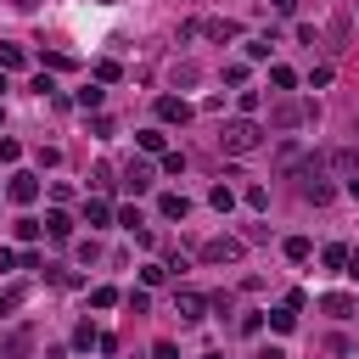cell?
Wrapping results in <instances>:
<instances>
[{
  "instance_id": "6da1fadb",
  "label": "cell",
  "mask_w": 359,
  "mask_h": 359,
  "mask_svg": "<svg viewBox=\"0 0 359 359\" xmlns=\"http://www.w3.org/2000/svg\"><path fill=\"white\" fill-rule=\"evenodd\" d=\"M219 146H224V157H247V151H258V146H264L258 118H230V123L219 129Z\"/></svg>"
},
{
  "instance_id": "7a4b0ae2",
  "label": "cell",
  "mask_w": 359,
  "mask_h": 359,
  "mask_svg": "<svg viewBox=\"0 0 359 359\" xmlns=\"http://www.w3.org/2000/svg\"><path fill=\"white\" fill-rule=\"evenodd\" d=\"M236 258H241V241L236 236H213L202 247V264H236Z\"/></svg>"
},
{
  "instance_id": "3957f363",
  "label": "cell",
  "mask_w": 359,
  "mask_h": 359,
  "mask_svg": "<svg viewBox=\"0 0 359 359\" xmlns=\"http://www.w3.org/2000/svg\"><path fill=\"white\" fill-rule=\"evenodd\" d=\"M6 196H11L17 208H28V202L39 196V180H34V174H11V185H6Z\"/></svg>"
},
{
  "instance_id": "277c9868",
  "label": "cell",
  "mask_w": 359,
  "mask_h": 359,
  "mask_svg": "<svg viewBox=\"0 0 359 359\" xmlns=\"http://www.w3.org/2000/svg\"><path fill=\"white\" fill-rule=\"evenodd\" d=\"M202 309H208V297H196V292H174V314L191 325V320H202Z\"/></svg>"
},
{
  "instance_id": "5b68a950",
  "label": "cell",
  "mask_w": 359,
  "mask_h": 359,
  "mask_svg": "<svg viewBox=\"0 0 359 359\" xmlns=\"http://www.w3.org/2000/svg\"><path fill=\"white\" fill-rule=\"evenodd\" d=\"M196 34H208V39H219V45H224V39H236L241 28H236L230 17H208V22H196Z\"/></svg>"
},
{
  "instance_id": "8992f818",
  "label": "cell",
  "mask_w": 359,
  "mask_h": 359,
  "mask_svg": "<svg viewBox=\"0 0 359 359\" xmlns=\"http://www.w3.org/2000/svg\"><path fill=\"white\" fill-rule=\"evenodd\" d=\"M157 118H163V123H191V107H185L180 95H163V101H157Z\"/></svg>"
},
{
  "instance_id": "52a82bcc",
  "label": "cell",
  "mask_w": 359,
  "mask_h": 359,
  "mask_svg": "<svg viewBox=\"0 0 359 359\" xmlns=\"http://www.w3.org/2000/svg\"><path fill=\"white\" fill-rule=\"evenodd\" d=\"M157 213H163V219H185V213H191V202H185L180 191H163V196H157Z\"/></svg>"
},
{
  "instance_id": "ba28073f",
  "label": "cell",
  "mask_w": 359,
  "mask_h": 359,
  "mask_svg": "<svg viewBox=\"0 0 359 359\" xmlns=\"http://www.w3.org/2000/svg\"><path fill=\"white\" fill-rule=\"evenodd\" d=\"M123 185H129L135 196H140V191H151V168H146V163H129V168H123Z\"/></svg>"
},
{
  "instance_id": "9c48e42d",
  "label": "cell",
  "mask_w": 359,
  "mask_h": 359,
  "mask_svg": "<svg viewBox=\"0 0 359 359\" xmlns=\"http://www.w3.org/2000/svg\"><path fill=\"white\" fill-rule=\"evenodd\" d=\"M320 309H325V314H337V320H348V314H353V297H348V292H325V297H320Z\"/></svg>"
},
{
  "instance_id": "30bf717a",
  "label": "cell",
  "mask_w": 359,
  "mask_h": 359,
  "mask_svg": "<svg viewBox=\"0 0 359 359\" xmlns=\"http://www.w3.org/2000/svg\"><path fill=\"white\" fill-rule=\"evenodd\" d=\"M45 230H50V241H67L73 236V219L67 213H45Z\"/></svg>"
},
{
  "instance_id": "8fae6325",
  "label": "cell",
  "mask_w": 359,
  "mask_h": 359,
  "mask_svg": "<svg viewBox=\"0 0 359 359\" xmlns=\"http://www.w3.org/2000/svg\"><path fill=\"white\" fill-rule=\"evenodd\" d=\"M309 252H314L309 236H286V258H292V264H309Z\"/></svg>"
},
{
  "instance_id": "7c38bea8",
  "label": "cell",
  "mask_w": 359,
  "mask_h": 359,
  "mask_svg": "<svg viewBox=\"0 0 359 359\" xmlns=\"http://www.w3.org/2000/svg\"><path fill=\"white\" fill-rule=\"evenodd\" d=\"M303 196H309L314 208H325V202H331V185H325V180H303Z\"/></svg>"
},
{
  "instance_id": "4fadbf2b",
  "label": "cell",
  "mask_w": 359,
  "mask_h": 359,
  "mask_svg": "<svg viewBox=\"0 0 359 359\" xmlns=\"http://www.w3.org/2000/svg\"><path fill=\"white\" fill-rule=\"evenodd\" d=\"M107 219H112V208H107L101 196H90V202H84V224H107Z\"/></svg>"
},
{
  "instance_id": "5bb4252c",
  "label": "cell",
  "mask_w": 359,
  "mask_h": 359,
  "mask_svg": "<svg viewBox=\"0 0 359 359\" xmlns=\"http://www.w3.org/2000/svg\"><path fill=\"white\" fill-rule=\"evenodd\" d=\"M73 348H84V353H90V348H101V331H95L90 320H84V325L73 331Z\"/></svg>"
},
{
  "instance_id": "9a60e30c",
  "label": "cell",
  "mask_w": 359,
  "mask_h": 359,
  "mask_svg": "<svg viewBox=\"0 0 359 359\" xmlns=\"http://www.w3.org/2000/svg\"><path fill=\"white\" fill-rule=\"evenodd\" d=\"M269 84H275V90H297V73H292V67H269Z\"/></svg>"
},
{
  "instance_id": "2e32d148",
  "label": "cell",
  "mask_w": 359,
  "mask_h": 359,
  "mask_svg": "<svg viewBox=\"0 0 359 359\" xmlns=\"http://www.w3.org/2000/svg\"><path fill=\"white\" fill-rule=\"evenodd\" d=\"M135 140H140V151H163V140H168V135H163V129H140Z\"/></svg>"
},
{
  "instance_id": "e0dca14e",
  "label": "cell",
  "mask_w": 359,
  "mask_h": 359,
  "mask_svg": "<svg viewBox=\"0 0 359 359\" xmlns=\"http://www.w3.org/2000/svg\"><path fill=\"white\" fill-rule=\"evenodd\" d=\"M22 353H28V331H11L6 337V359H22Z\"/></svg>"
},
{
  "instance_id": "ac0fdd59",
  "label": "cell",
  "mask_w": 359,
  "mask_h": 359,
  "mask_svg": "<svg viewBox=\"0 0 359 359\" xmlns=\"http://www.w3.org/2000/svg\"><path fill=\"white\" fill-rule=\"evenodd\" d=\"M28 56H22V45H0V67H22Z\"/></svg>"
},
{
  "instance_id": "d6986e66",
  "label": "cell",
  "mask_w": 359,
  "mask_h": 359,
  "mask_svg": "<svg viewBox=\"0 0 359 359\" xmlns=\"http://www.w3.org/2000/svg\"><path fill=\"white\" fill-rule=\"evenodd\" d=\"M95 79H101V84H118L123 67H118V62H95Z\"/></svg>"
},
{
  "instance_id": "ffe728a7",
  "label": "cell",
  "mask_w": 359,
  "mask_h": 359,
  "mask_svg": "<svg viewBox=\"0 0 359 359\" xmlns=\"http://www.w3.org/2000/svg\"><path fill=\"white\" fill-rule=\"evenodd\" d=\"M73 101H79V107H84V112H95V107H101V90H95V84H84V90H79V95H73Z\"/></svg>"
},
{
  "instance_id": "44dd1931",
  "label": "cell",
  "mask_w": 359,
  "mask_h": 359,
  "mask_svg": "<svg viewBox=\"0 0 359 359\" xmlns=\"http://www.w3.org/2000/svg\"><path fill=\"white\" fill-rule=\"evenodd\" d=\"M236 107H241V118H252V112H258V90H247V84H241V95H236Z\"/></svg>"
},
{
  "instance_id": "7402d4cb",
  "label": "cell",
  "mask_w": 359,
  "mask_h": 359,
  "mask_svg": "<svg viewBox=\"0 0 359 359\" xmlns=\"http://www.w3.org/2000/svg\"><path fill=\"white\" fill-rule=\"evenodd\" d=\"M208 202H213V208H219V213H230V208H236V196H230V191H224V185H213V191H208Z\"/></svg>"
},
{
  "instance_id": "603a6c76",
  "label": "cell",
  "mask_w": 359,
  "mask_h": 359,
  "mask_svg": "<svg viewBox=\"0 0 359 359\" xmlns=\"http://www.w3.org/2000/svg\"><path fill=\"white\" fill-rule=\"evenodd\" d=\"M320 258H325V269H342V264H348V247H337V241H331Z\"/></svg>"
},
{
  "instance_id": "cb8c5ba5",
  "label": "cell",
  "mask_w": 359,
  "mask_h": 359,
  "mask_svg": "<svg viewBox=\"0 0 359 359\" xmlns=\"http://www.w3.org/2000/svg\"><path fill=\"white\" fill-rule=\"evenodd\" d=\"M90 303H95V309H112V303H118V286H95Z\"/></svg>"
},
{
  "instance_id": "d4e9b609",
  "label": "cell",
  "mask_w": 359,
  "mask_h": 359,
  "mask_svg": "<svg viewBox=\"0 0 359 359\" xmlns=\"http://www.w3.org/2000/svg\"><path fill=\"white\" fill-rule=\"evenodd\" d=\"M269 325H275V331H292V325H297V309H275Z\"/></svg>"
},
{
  "instance_id": "484cf974",
  "label": "cell",
  "mask_w": 359,
  "mask_h": 359,
  "mask_svg": "<svg viewBox=\"0 0 359 359\" xmlns=\"http://www.w3.org/2000/svg\"><path fill=\"white\" fill-rule=\"evenodd\" d=\"M325 163H331V168H342V174H353V163H359V157H353V151H331Z\"/></svg>"
},
{
  "instance_id": "4316f807",
  "label": "cell",
  "mask_w": 359,
  "mask_h": 359,
  "mask_svg": "<svg viewBox=\"0 0 359 359\" xmlns=\"http://www.w3.org/2000/svg\"><path fill=\"white\" fill-rule=\"evenodd\" d=\"M17 241H22V247L39 241V224H34V219H17Z\"/></svg>"
},
{
  "instance_id": "83f0119b",
  "label": "cell",
  "mask_w": 359,
  "mask_h": 359,
  "mask_svg": "<svg viewBox=\"0 0 359 359\" xmlns=\"http://www.w3.org/2000/svg\"><path fill=\"white\" fill-rule=\"evenodd\" d=\"M247 208H269V191L264 185H247Z\"/></svg>"
},
{
  "instance_id": "f1b7e54d",
  "label": "cell",
  "mask_w": 359,
  "mask_h": 359,
  "mask_svg": "<svg viewBox=\"0 0 359 359\" xmlns=\"http://www.w3.org/2000/svg\"><path fill=\"white\" fill-rule=\"evenodd\" d=\"M151 359H180V348H174V342H157V348H151Z\"/></svg>"
},
{
  "instance_id": "f546056e",
  "label": "cell",
  "mask_w": 359,
  "mask_h": 359,
  "mask_svg": "<svg viewBox=\"0 0 359 359\" xmlns=\"http://www.w3.org/2000/svg\"><path fill=\"white\" fill-rule=\"evenodd\" d=\"M17 303H22V292H0V314H11Z\"/></svg>"
},
{
  "instance_id": "4dcf8cb0",
  "label": "cell",
  "mask_w": 359,
  "mask_h": 359,
  "mask_svg": "<svg viewBox=\"0 0 359 359\" xmlns=\"http://www.w3.org/2000/svg\"><path fill=\"white\" fill-rule=\"evenodd\" d=\"M6 269H17V252H11V247H0V275H6Z\"/></svg>"
},
{
  "instance_id": "1f68e13d",
  "label": "cell",
  "mask_w": 359,
  "mask_h": 359,
  "mask_svg": "<svg viewBox=\"0 0 359 359\" xmlns=\"http://www.w3.org/2000/svg\"><path fill=\"white\" fill-rule=\"evenodd\" d=\"M269 6H275L280 17H292V11H297V0H269Z\"/></svg>"
},
{
  "instance_id": "d6a6232c",
  "label": "cell",
  "mask_w": 359,
  "mask_h": 359,
  "mask_svg": "<svg viewBox=\"0 0 359 359\" xmlns=\"http://www.w3.org/2000/svg\"><path fill=\"white\" fill-rule=\"evenodd\" d=\"M342 275H353V280H359V252H348V264H342Z\"/></svg>"
},
{
  "instance_id": "836d02e7",
  "label": "cell",
  "mask_w": 359,
  "mask_h": 359,
  "mask_svg": "<svg viewBox=\"0 0 359 359\" xmlns=\"http://www.w3.org/2000/svg\"><path fill=\"white\" fill-rule=\"evenodd\" d=\"M342 191H348V196L359 202V174H348V185H342Z\"/></svg>"
},
{
  "instance_id": "e575fe53",
  "label": "cell",
  "mask_w": 359,
  "mask_h": 359,
  "mask_svg": "<svg viewBox=\"0 0 359 359\" xmlns=\"http://www.w3.org/2000/svg\"><path fill=\"white\" fill-rule=\"evenodd\" d=\"M258 359H286V353H280V348H264V353H258Z\"/></svg>"
},
{
  "instance_id": "d590c367",
  "label": "cell",
  "mask_w": 359,
  "mask_h": 359,
  "mask_svg": "<svg viewBox=\"0 0 359 359\" xmlns=\"http://www.w3.org/2000/svg\"><path fill=\"white\" fill-rule=\"evenodd\" d=\"M17 6H22V11H34V6H39V0H17Z\"/></svg>"
},
{
  "instance_id": "8d00e7d4",
  "label": "cell",
  "mask_w": 359,
  "mask_h": 359,
  "mask_svg": "<svg viewBox=\"0 0 359 359\" xmlns=\"http://www.w3.org/2000/svg\"><path fill=\"white\" fill-rule=\"evenodd\" d=\"M0 90H6V67H0Z\"/></svg>"
},
{
  "instance_id": "74e56055",
  "label": "cell",
  "mask_w": 359,
  "mask_h": 359,
  "mask_svg": "<svg viewBox=\"0 0 359 359\" xmlns=\"http://www.w3.org/2000/svg\"><path fill=\"white\" fill-rule=\"evenodd\" d=\"M353 135H359V118H353Z\"/></svg>"
},
{
  "instance_id": "f35d334b",
  "label": "cell",
  "mask_w": 359,
  "mask_h": 359,
  "mask_svg": "<svg viewBox=\"0 0 359 359\" xmlns=\"http://www.w3.org/2000/svg\"><path fill=\"white\" fill-rule=\"evenodd\" d=\"M202 359H219V353H202Z\"/></svg>"
}]
</instances>
